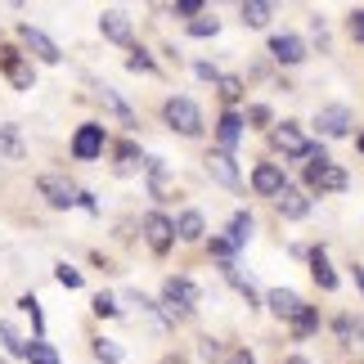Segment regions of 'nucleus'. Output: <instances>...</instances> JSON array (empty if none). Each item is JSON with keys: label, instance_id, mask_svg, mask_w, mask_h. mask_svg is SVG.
I'll return each mask as SVG.
<instances>
[{"label": "nucleus", "instance_id": "1", "mask_svg": "<svg viewBox=\"0 0 364 364\" xmlns=\"http://www.w3.org/2000/svg\"><path fill=\"white\" fill-rule=\"evenodd\" d=\"M162 117H166V126H171V131L189 135V139L203 131V113H198V104H193V100H166Z\"/></svg>", "mask_w": 364, "mask_h": 364}, {"label": "nucleus", "instance_id": "2", "mask_svg": "<svg viewBox=\"0 0 364 364\" xmlns=\"http://www.w3.org/2000/svg\"><path fill=\"white\" fill-rule=\"evenodd\" d=\"M162 301H166V311L171 315H193V306H198V288L189 284V279H166L162 284Z\"/></svg>", "mask_w": 364, "mask_h": 364}, {"label": "nucleus", "instance_id": "3", "mask_svg": "<svg viewBox=\"0 0 364 364\" xmlns=\"http://www.w3.org/2000/svg\"><path fill=\"white\" fill-rule=\"evenodd\" d=\"M306 185L315 193H342L346 189V171L338 162H311L306 166Z\"/></svg>", "mask_w": 364, "mask_h": 364}, {"label": "nucleus", "instance_id": "4", "mask_svg": "<svg viewBox=\"0 0 364 364\" xmlns=\"http://www.w3.org/2000/svg\"><path fill=\"white\" fill-rule=\"evenodd\" d=\"M315 126H319V135H324V139H342V135H351V126H355V117H351V108L333 104V108H319V117H315Z\"/></svg>", "mask_w": 364, "mask_h": 364}, {"label": "nucleus", "instance_id": "5", "mask_svg": "<svg viewBox=\"0 0 364 364\" xmlns=\"http://www.w3.org/2000/svg\"><path fill=\"white\" fill-rule=\"evenodd\" d=\"M139 230H144V239H149L153 252H166V247H171V239H176V225L162 212H149L144 220H139Z\"/></svg>", "mask_w": 364, "mask_h": 364}, {"label": "nucleus", "instance_id": "6", "mask_svg": "<svg viewBox=\"0 0 364 364\" xmlns=\"http://www.w3.org/2000/svg\"><path fill=\"white\" fill-rule=\"evenodd\" d=\"M100 153H104V126L100 122H86L77 131V139H73V158L90 162V158H100Z\"/></svg>", "mask_w": 364, "mask_h": 364}, {"label": "nucleus", "instance_id": "7", "mask_svg": "<svg viewBox=\"0 0 364 364\" xmlns=\"http://www.w3.org/2000/svg\"><path fill=\"white\" fill-rule=\"evenodd\" d=\"M36 189H41V198H46L50 207H73L77 203V185H68L63 176H41Z\"/></svg>", "mask_w": 364, "mask_h": 364}, {"label": "nucleus", "instance_id": "8", "mask_svg": "<svg viewBox=\"0 0 364 364\" xmlns=\"http://www.w3.org/2000/svg\"><path fill=\"white\" fill-rule=\"evenodd\" d=\"M18 36H23V46L32 50V54H36L41 63H59V46H54V41H50L46 32H41V27L23 23V27H18Z\"/></svg>", "mask_w": 364, "mask_h": 364}, {"label": "nucleus", "instance_id": "9", "mask_svg": "<svg viewBox=\"0 0 364 364\" xmlns=\"http://www.w3.org/2000/svg\"><path fill=\"white\" fill-rule=\"evenodd\" d=\"M265 301H270V311H274L279 319H288V324H297V319H301L306 311H311V306H306V301L297 297V292H288V288H274Z\"/></svg>", "mask_w": 364, "mask_h": 364}, {"label": "nucleus", "instance_id": "10", "mask_svg": "<svg viewBox=\"0 0 364 364\" xmlns=\"http://www.w3.org/2000/svg\"><path fill=\"white\" fill-rule=\"evenodd\" d=\"M207 176L225 189H239V166H234L230 153H207Z\"/></svg>", "mask_w": 364, "mask_h": 364}, {"label": "nucleus", "instance_id": "11", "mask_svg": "<svg viewBox=\"0 0 364 364\" xmlns=\"http://www.w3.org/2000/svg\"><path fill=\"white\" fill-rule=\"evenodd\" d=\"M0 68L9 73V81L18 90H32V68H27L23 59H18V50H9V46H0Z\"/></svg>", "mask_w": 364, "mask_h": 364}, {"label": "nucleus", "instance_id": "12", "mask_svg": "<svg viewBox=\"0 0 364 364\" xmlns=\"http://www.w3.org/2000/svg\"><path fill=\"white\" fill-rule=\"evenodd\" d=\"M100 32H104L108 41H117V46H131V18H126L122 9H104Z\"/></svg>", "mask_w": 364, "mask_h": 364}, {"label": "nucleus", "instance_id": "13", "mask_svg": "<svg viewBox=\"0 0 364 364\" xmlns=\"http://www.w3.org/2000/svg\"><path fill=\"white\" fill-rule=\"evenodd\" d=\"M252 189H257V193H265V198H274V193L284 189V171H279L274 162H261L257 171H252Z\"/></svg>", "mask_w": 364, "mask_h": 364}, {"label": "nucleus", "instance_id": "14", "mask_svg": "<svg viewBox=\"0 0 364 364\" xmlns=\"http://www.w3.org/2000/svg\"><path fill=\"white\" fill-rule=\"evenodd\" d=\"M270 54L279 63H301L306 59V46H301V36H270Z\"/></svg>", "mask_w": 364, "mask_h": 364}, {"label": "nucleus", "instance_id": "15", "mask_svg": "<svg viewBox=\"0 0 364 364\" xmlns=\"http://www.w3.org/2000/svg\"><path fill=\"white\" fill-rule=\"evenodd\" d=\"M274 144L284 149V153H292V158H306V153H311V144H306V135H301L292 122H284V126L274 131Z\"/></svg>", "mask_w": 364, "mask_h": 364}, {"label": "nucleus", "instance_id": "16", "mask_svg": "<svg viewBox=\"0 0 364 364\" xmlns=\"http://www.w3.org/2000/svg\"><path fill=\"white\" fill-rule=\"evenodd\" d=\"M274 203H279V212H284L288 220H301L306 212H311V203H306V193H301V189H288V185L274 193Z\"/></svg>", "mask_w": 364, "mask_h": 364}, {"label": "nucleus", "instance_id": "17", "mask_svg": "<svg viewBox=\"0 0 364 364\" xmlns=\"http://www.w3.org/2000/svg\"><path fill=\"white\" fill-rule=\"evenodd\" d=\"M144 171H149V189H153V198H166V193H171V171H166V162H162V158H149V162H144Z\"/></svg>", "mask_w": 364, "mask_h": 364}, {"label": "nucleus", "instance_id": "18", "mask_svg": "<svg viewBox=\"0 0 364 364\" xmlns=\"http://www.w3.org/2000/svg\"><path fill=\"white\" fill-rule=\"evenodd\" d=\"M203 212H180V220H176V239H185V243H198L203 239Z\"/></svg>", "mask_w": 364, "mask_h": 364}, {"label": "nucleus", "instance_id": "19", "mask_svg": "<svg viewBox=\"0 0 364 364\" xmlns=\"http://www.w3.org/2000/svg\"><path fill=\"white\" fill-rule=\"evenodd\" d=\"M311 274H315V284L324 288V292H333V288H338V274H333V265H328V257H324V247H319V252H311Z\"/></svg>", "mask_w": 364, "mask_h": 364}, {"label": "nucleus", "instance_id": "20", "mask_svg": "<svg viewBox=\"0 0 364 364\" xmlns=\"http://www.w3.org/2000/svg\"><path fill=\"white\" fill-rule=\"evenodd\" d=\"M216 135H220V144H225V149H234L243 139V117L239 113H225V117L216 122Z\"/></svg>", "mask_w": 364, "mask_h": 364}, {"label": "nucleus", "instance_id": "21", "mask_svg": "<svg viewBox=\"0 0 364 364\" xmlns=\"http://www.w3.org/2000/svg\"><path fill=\"white\" fill-rule=\"evenodd\" d=\"M100 100H104V108H108V113H113L122 126H135V113H131V108H126V104L117 100V90H108V86H104V90H100Z\"/></svg>", "mask_w": 364, "mask_h": 364}, {"label": "nucleus", "instance_id": "22", "mask_svg": "<svg viewBox=\"0 0 364 364\" xmlns=\"http://www.w3.org/2000/svg\"><path fill=\"white\" fill-rule=\"evenodd\" d=\"M270 5H265V0H247V5H243V23L247 27H265V23H270Z\"/></svg>", "mask_w": 364, "mask_h": 364}, {"label": "nucleus", "instance_id": "23", "mask_svg": "<svg viewBox=\"0 0 364 364\" xmlns=\"http://www.w3.org/2000/svg\"><path fill=\"white\" fill-rule=\"evenodd\" d=\"M225 279H230V284H234V288H239L243 297H247V306L257 301V288H252V279H247V274H243V270H239V265H234V261L225 265Z\"/></svg>", "mask_w": 364, "mask_h": 364}, {"label": "nucleus", "instance_id": "24", "mask_svg": "<svg viewBox=\"0 0 364 364\" xmlns=\"http://www.w3.org/2000/svg\"><path fill=\"white\" fill-rule=\"evenodd\" d=\"M247 239H252V216H247V212H239V216L230 220V243H234V247H243Z\"/></svg>", "mask_w": 364, "mask_h": 364}, {"label": "nucleus", "instance_id": "25", "mask_svg": "<svg viewBox=\"0 0 364 364\" xmlns=\"http://www.w3.org/2000/svg\"><path fill=\"white\" fill-rule=\"evenodd\" d=\"M23 355H27V364H59V355H54V346H50V342H41V338H36L32 346H27Z\"/></svg>", "mask_w": 364, "mask_h": 364}, {"label": "nucleus", "instance_id": "26", "mask_svg": "<svg viewBox=\"0 0 364 364\" xmlns=\"http://www.w3.org/2000/svg\"><path fill=\"white\" fill-rule=\"evenodd\" d=\"M216 86H220V100H225V104H239L243 100V81L239 77H216Z\"/></svg>", "mask_w": 364, "mask_h": 364}, {"label": "nucleus", "instance_id": "27", "mask_svg": "<svg viewBox=\"0 0 364 364\" xmlns=\"http://www.w3.org/2000/svg\"><path fill=\"white\" fill-rule=\"evenodd\" d=\"M0 144H5V153L14 162L23 158V144H18V126H0Z\"/></svg>", "mask_w": 364, "mask_h": 364}, {"label": "nucleus", "instance_id": "28", "mask_svg": "<svg viewBox=\"0 0 364 364\" xmlns=\"http://www.w3.org/2000/svg\"><path fill=\"white\" fill-rule=\"evenodd\" d=\"M139 166V153H135V144H122L117 149V176H131Z\"/></svg>", "mask_w": 364, "mask_h": 364}, {"label": "nucleus", "instance_id": "29", "mask_svg": "<svg viewBox=\"0 0 364 364\" xmlns=\"http://www.w3.org/2000/svg\"><path fill=\"white\" fill-rule=\"evenodd\" d=\"M0 342H5V351H14V355H23V351H27V342H23L9 324H0Z\"/></svg>", "mask_w": 364, "mask_h": 364}, {"label": "nucleus", "instance_id": "30", "mask_svg": "<svg viewBox=\"0 0 364 364\" xmlns=\"http://www.w3.org/2000/svg\"><path fill=\"white\" fill-rule=\"evenodd\" d=\"M54 279H59L63 288H81V270H73L68 261H63V265H54Z\"/></svg>", "mask_w": 364, "mask_h": 364}, {"label": "nucleus", "instance_id": "31", "mask_svg": "<svg viewBox=\"0 0 364 364\" xmlns=\"http://www.w3.org/2000/svg\"><path fill=\"white\" fill-rule=\"evenodd\" d=\"M216 32H220L216 18H193V23H189V36H216Z\"/></svg>", "mask_w": 364, "mask_h": 364}, {"label": "nucleus", "instance_id": "32", "mask_svg": "<svg viewBox=\"0 0 364 364\" xmlns=\"http://www.w3.org/2000/svg\"><path fill=\"white\" fill-rule=\"evenodd\" d=\"M95 360L117 364V360H122V346H113V342H95Z\"/></svg>", "mask_w": 364, "mask_h": 364}, {"label": "nucleus", "instance_id": "33", "mask_svg": "<svg viewBox=\"0 0 364 364\" xmlns=\"http://www.w3.org/2000/svg\"><path fill=\"white\" fill-rule=\"evenodd\" d=\"M126 68H131V73H153V59H149L144 50H135L131 59H126Z\"/></svg>", "mask_w": 364, "mask_h": 364}, {"label": "nucleus", "instance_id": "34", "mask_svg": "<svg viewBox=\"0 0 364 364\" xmlns=\"http://www.w3.org/2000/svg\"><path fill=\"white\" fill-rule=\"evenodd\" d=\"M212 252H216V257H220V261L230 265V261H234V252H239V247H234L230 239H212Z\"/></svg>", "mask_w": 364, "mask_h": 364}, {"label": "nucleus", "instance_id": "35", "mask_svg": "<svg viewBox=\"0 0 364 364\" xmlns=\"http://www.w3.org/2000/svg\"><path fill=\"white\" fill-rule=\"evenodd\" d=\"M176 14H180V18H198V14H203V0H180Z\"/></svg>", "mask_w": 364, "mask_h": 364}, {"label": "nucleus", "instance_id": "36", "mask_svg": "<svg viewBox=\"0 0 364 364\" xmlns=\"http://www.w3.org/2000/svg\"><path fill=\"white\" fill-rule=\"evenodd\" d=\"M95 315H117V306H113V297H108V292H100V297H95Z\"/></svg>", "mask_w": 364, "mask_h": 364}, {"label": "nucleus", "instance_id": "37", "mask_svg": "<svg viewBox=\"0 0 364 364\" xmlns=\"http://www.w3.org/2000/svg\"><path fill=\"white\" fill-rule=\"evenodd\" d=\"M203 355H207V360H220L225 351H220V342H216V338H203Z\"/></svg>", "mask_w": 364, "mask_h": 364}, {"label": "nucleus", "instance_id": "38", "mask_svg": "<svg viewBox=\"0 0 364 364\" xmlns=\"http://www.w3.org/2000/svg\"><path fill=\"white\" fill-rule=\"evenodd\" d=\"M351 36H355V41H364V9H355V14H351Z\"/></svg>", "mask_w": 364, "mask_h": 364}, {"label": "nucleus", "instance_id": "39", "mask_svg": "<svg viewBox=\"0 0 364 364\" xmlns=\"http://www.w3.org/2000/svg\"><path fill=\"white\" fill-rule=\"evenodd\" d=\"M230 364H257V360H252L247 351H234V355H230Z\"/></svg>", "mask_w": 364, "mask_h": 364}, {"label": "nucleus", "instance_id": "40", "mask_svg": "<svg viewBox=\"0 0 364 364\" xmlns=\"http://www.w3.org/2000/svg\"><path fill=\"white\" fill-rule=\"evenodd\" d=\"M284 364H311V360H306V355H288Z\"/></svg>", "mask_w": 364, "mask_h": 364}, {"label": "nucleus", "instance_id": "41", "mask_svg": "<svg viewBox=\"0 0 364 364\" xmlns=\"http://www.w3.org/2000/svg\"><path fill=\"white\" fill-rule=\"evenodd\" d=\"M355 284H360V292H364V270H360V265H355Z\"/></svg>", "mask_w": 364, "mask_h": 364}, {"label": "nucleus", "instance_id": "42", "mask_svg": "<svg viewBox=\"0 0 364 364\" xmlns=\"http://www.w3.org/2000/svg\"><path fill=\"white\" fill-rule=\"evenodd\" d=\"M162 364H185V360H180V355H171V360H162Z\"/></svg>", "mask_w": 364, "mask_h": 364}, {"label": "nucleus", "instance_id": "43", "mask_svg": "<svg viewBox=\"0 0 364 364\" xmlns=\"http://www.w3.org/2000/svg\"><path fill=\"white\" fill-rule=\"evenodd\" d=\"M360 153H364V135H360Z\"/></svg>", "mask_w": 364, "mask_h": 364}]
</instances>
